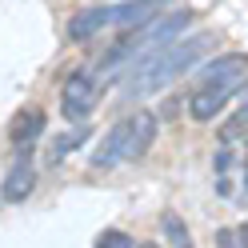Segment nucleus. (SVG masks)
Instances as JSON below:
<instances>
[{"instance_id":"f257e3e1","label":"nucleus","mask_w":248,"mask_h":248,"mask_svg":"<svg viewBox=\"0 0 248 248\" xmlns=\"http://www.w3.org/2000/svg\"><path fill=\"white\" fill-rule=\"evenodd\" d=\"M192 24V12L188 8H176V12H160L156 20H148L140 28H128L112 48L104 52L100 60V76H120V72H136L144 68L148 60H156L172 40H180V32Z\"/></svg>"},{"instance_id":"f03ea898","label":"nucleus","mask_w":248,"mask_h":248,"mask_svg":"<svg viewBox=\"0 0 248 248\" xmlns=\"http://www.w3.org/2000/svg\"><path fill=\"white\" fill-rule=\"evenodd\" d=\"M212 44H216V32H196V36L172 40L156 60H148L144 68H136V72L124 76V96H128V100L156 96L160 88H168L172 80H180L184 72H192L200 60L212 52Z\"/></svg>"},{"instance_id":"7ed1b4c3","label":"nucleus","mask_w":248,"mask_h":248,"mask_svg":"<svg viewBox=\"0 0 248 248\" xmlns=\"http://www.w3.org/2000/svg\"><path fill=\"white\" fill-rule=\"evenodd\" d=\"M92 108H96V80H92L88 68H76L64 80V88H60V112L76 124H84V116Z\"/></svg>"},{"instance_id":"20e7f679","label":"nucleus","mask_w":248,"mask_h":248,"mask_svg":"<svg viewBox=\"0 0 248 248\" xmlns=\"http://www.w3.org/2000/svg\"><path fill=\"white\" fill-rule=\"evenodd\" d=\"M196 84H248V52H224L196 68Z\"/></svg>"},{"instance_id":"39448f33","label":"nucleus","mask_w":248,"mask_h":248,"mask_svg":"<svg viewBox=\"0 0 248 248\" xmlns=\"http://www.w3.org/2000/svg\"><path fill=\"white\" fill-rule=\"evenodd\" d=\"M36 188V168H32V152L20 148V156L12 160V168L4 172V184H0V196L8 200V204H24L28 196Z\"/></svg>"},{"instance_id":"423d86ee","label":"nucleus","mask_w":248,"mask_h":248,"mask_svg":"<svg viewBox=\"0 0 248 248\" xmlns=\"http://www.w3.org/2000/svg\"><path fill=\"white\" fill-rule=\"evenodd\" d=\"M164 4L168 0H124V4H108V28H140V24H148V20H156L160 12H164Z\"/></svg>"},{"instance_id":"0eeeda50","label":"nucleus","mask_w":248,"mask_h":248,"mask_svg":"<svg viewBox=\"0 0 248 248\" xmlns=\"http://www.w3.org/2000/svg\"><path fill=\"white\" fill-rule=\"evenodd\" d=\"M244 84H204L188 96V116L192 120H212L216 112H224V104L236 96Z\"/></svg>"},{"instance_id":"6e6552de","label":"nucleus","mask_w":248,"mask_h":248,"mask_svg":"<svg viewBox=\"0 0 248 248\" xmlns=\"http://www.w3.org/2000/svg\"><path fill=\"white\" fill-rule=\"evenodd\" d=\"M124 148H128V120H120V124H112L104 136H100V144L92 148V156H88V164L96 168V172H108V168H116V164H124Z\"/></svg>"},{"instance_id":"1a4fd4ad","label":"nucleus","mask_w":248,"mask_h":248,"mask_svg":"<svg viewBox=\"0 0 248 248\" xmlns=\"http://www.w3.org/2000/svg\"><path fill=\"white\" fill-rule=\"evenodd\" d=\"M156 112H136V116H128V148H124V160H140L144 152L152 148V140H156Z\"/></svg>"},{"instance_id":"9d476101","label":"nucleus","mask_w":248,"mask_h":248,"mask_svg":"<svg viewBox=\"0 0 248 248\" xmlns=\"http://www.w3.org/2000/svg\"><path fill=\"white\" fill-rule=\"evenodd\" d=\"M108 28V4H88L80 12H72V20H68V40L72 44H84L92 40L96 32H104Z\"/></svg>"},{"instance_id":"9b49d317","label":"nucleus","mask_w":248,"mask_h":248,"mask_svg":"<svg viewBox=\"0 0 248 248\" xmlns=\"http://www.w3.org/2000/svg\"><path fill=\"white\" fill-rule=\"evenodd\" d=\"M44 132V112L40 108H24V112L12 120V128H8V140H12V148H32V140Z\"/></svg>"},{"instance_id":"f8f14e48","label":"nucleus","mask_w":248,"mask_h":248,"mask_svg":"<svg viewBox=\"0 0 248 248\" xmlns=\"http://www.w3.org/2000/svg\"><path fill=\"white\" fill-rule=\"evenodd\" d=\"M88 136H92V128H84V124H76V128H68V132H60L56 140H52V148H48V160H52V164H60L64 156H72V152L80 148Z\"/></svg>"},{"instance_id":"ddd939ff","label":"nucleus","mask_w":248,"mask_h":248,"mask_svg":"<svg viewBox=\"0 0 248 248\" xmlns=\"http://www.w3.org/2000/svg\"><path fill=\"white\" fill-rule=\"evenodd\" d=\"M164 236L172 240L176 248H184V244H188V228H184V220H180L176 212H164Z\"/></svg>"},{"instance_id":"4468645a","label":"nucleus","mask_w":248,"mask_h":248,"mask_svg":"<svg viewBox=\"0 0 248 248\" xmlns=\"http://www.w3.org/2000/svg\"><path fill=\"white\" fill-rule=\"evenodd\" d=\"M96 248H136V240L128 232H120V228H108V232L96 236Z\"/></svg>"},{"instance_id":"2eb2a0df","label":"nucleus","mask_w":248,"mask_h":248,"mask_svg":"<svg viewBox=\"0 0 248 248\" xmlns=\"http://www.w3.org/2000/svg\"><path fill=\"white\" fill-rule=\"evenodd\" d=\"M216 244H220V248H240V236L228 232V228H220V232H216Z\"/></svg>"},{"instance_id":"dca6fc26","label":"nucleus","mask_w":248,"mask_h":248,"mask_svg":"<svg viewBox=\"0 0 248 248\" xmlns=\"http://www.w3.org/2000/svg\"><path fill=\"white\" fill-rule=\"evenodd\" d=\"M228 168H232V152H228V148H220V152H216V172L224 176Z\"/></svg>"},{"instance_id":"f3484780","label":"nucleus","mask_w":248,"mask_h":248,"mask_svg":"<svg viewBox=\"0 0 248 248\" xmlns=\"http://www.w3.org/2000/svg\"><path fill=\"white\" fill-rule=\"evenodd\" d=\"M136 248H156V244H136Z\"/></svg>"},{"instance_id":"a211bd4d","label":"nucleus","mask_w":248,"mask_h":248,"mask_svg":"<svg viewBox=\"0 0 248 248\" xmlns=\"http://www.w3.org/2000/svg\"><path fill=\"white\" fill-rule=\"evenodd\" d=\"M244 188H248V176H244Z\"/></svg>"},{"instance_id":"6ab92c4d","label":"nucleus","mask_w":248,"mask_h":248,"mask_svg":"<svg viewBox=\"0 0 248 248\" xmlns=\"http://www.w3.org/2000/svg\"><path fill=\"white\" fill-rule=\"evenodd\" d=\"M184 248H188V244H184Z\"/></svg>"}]
</instances>
